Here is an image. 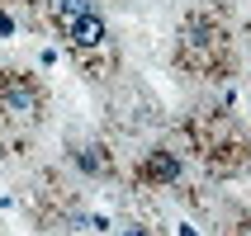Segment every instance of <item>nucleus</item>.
Returning a JSON list of instances; mask_svg holds the SVG:
<instances>
[{"mask_svg":"<svg viewBox=\"0 0 251 236\" xmlns=\"http://www.w3.org/2000/svg\"><path fill=\"white\" fill-rule=\"evenodd\" d=\"M62 28H67V38L76 43V47H100V43H104V19H100V14H76V19H62Z\"/></svg>","mask_w":251,"mask_h":236,"instance_id":"obj_1","label":"nucleus"},{"mask_svg":"<svg viewBox=\"0 0 251 236\" xmlns=\"http://www.w3.org/2000/svg\"><path fill=\"white\" fill-rule=\"evenodd\" d=\"M0 109L10 113V118H33L38 99H33V90H28L24 81H10L5 90H0Z\"/></svg>","mask_w":251,"mask_h":236,"instance_id":"obj_2","label":"nucleus"},{"mask_svg":"<svg viewBox=\"0 0 251 236\" xmlns=\"http://www.w3.org/2000/svg\"><path fill=\"white\" fill-rule=\"evenodd\" d=\"M76 14H100L95 0H57V19H76Z\"/></svg>","mask_w":251,"mask_h":236,"instance_id":"obj_3","label":"nucleus"},{"mask_svg":"<svg viewBox=\"0 0 251 236\" xmlns=\"http://www.w3.org/2000/svg\"><path fill=\"white\" fill-rule=\"evenodd\" d=\"M152 170H156V175H176V161H171V156H156Z\"/></svg>","mask_w":251,"mask_h":236,"instance_id":"obj_4","label":"nucleus"},{"mask_svg":"<svg viewBox=\"0 0 251 236\" xmlns=\"http://www.w3.org/2000/svg\"><path fill=\"white\" fill-rule=\"evenodd\" d=\"M119 236H147V232H142V227H128V232H119Z\"/></svg>","mask_w":251,"mask_h":236,"instance_id":"obj_5","label":"nucleus"}]
</instances>
